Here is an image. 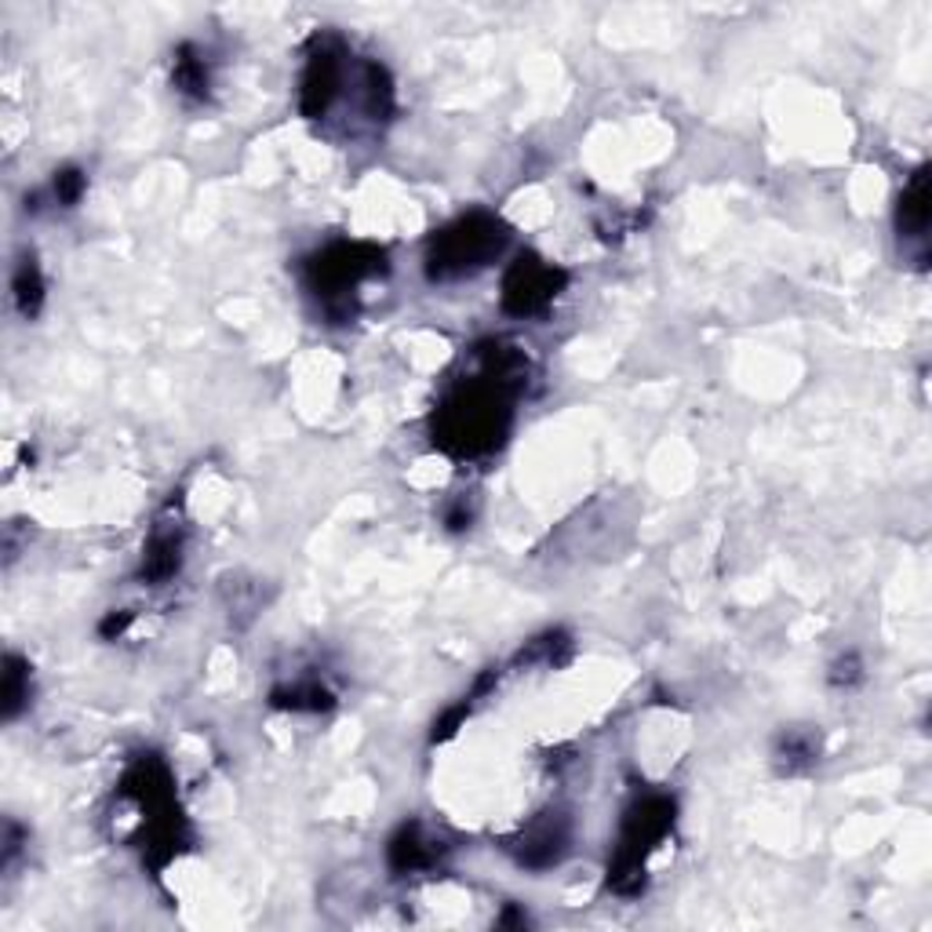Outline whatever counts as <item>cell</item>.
Wrapping results in <instances>:
<instances>
[{
	"label": "cell",
	"mask_w": 932,
	"mask_h": 932,
	"mask_svg": "<svg viewBox=\"0 0 932 932\" xmlns=\"http://www.w3.org/2000/svg\"><path fill=\"white\" fill-rule=\"evenodd\" d=\"M335 88H339V62L335 55L321 52L310 62L306 77H303V114L306 117H321L328 109V103L335 98Z\"/></svg>",
	"instance_id": "obj_6"
},
{
	"label": "cell",
	"mask_w": 932,
	"mask_h": 932,
	"mask_svg": "<svg viewBox=\"0 0 932 932\" xmlns=\"http://www.w3.org/2000/svg\"><path fill=\"white\" fill-rule=\"evenodd\" d=\"M44 300V284H41V270L33 266V259H27L19 270H15V303L27 317H33L36 310H41Z\"/></svg>",
	"instance_id": "obj_8"
},
{
	"label": "cell",
	"mask_w": 932,
	"mask_h": 932,
	"mask_svg": "<svg viewBox=\"0 0 932 932\" xmlns=\"http://www.w3.org/2000/svg\"><path fill=\"white\" fill-rule=\"evenodd\" d=\"M929 222V182H925V168L914 171V179L907 182V190L900 197V230L907 238H922Z\"/></svg>",
	"instance_id": "obj_7"
},
{
	"label": "cell",
	"mask_w": 932,
	"mask_h": 932,
	"mask_svg": "<svg viewBox=\"0 0 932 932\" xmlns=\"http://www.w3.org/2000/svg\"><path fill=\"white\" fill-rule=\"evenodd\" d=\"M503 244V230L500 222L489 216H470L463 222H455L452 230H444L438 241H433V255H430V273L433 277H455V273H467L481 266L492 252H500Z\"/></svg>",
	"instance_id": "obj_3"
},
{
	"label": "cell",
	"mask_w": 932,
	"mask_h": 932,
	"mask_svg": "<svg viewBox=\"0 0 932 932\" xmlns=\"http://www.w3.org/2000/svg\"><path fill=\"white\" fill-rule=\"evenodd\" d=\"M503 412L506 408L500 401V387L455 397L441 416V441L452 444L455 452L492 449L503 433Z\"/></svg>",
	"instance_id": "obj_1"
},
{
	"label": "cell",
	"mask_w": 932,
	"mask_h": 932,
	"mask_svg": "<svg viewBox=\"0 0 932 932\" xmlns=\"http://www.w3.org/2000/svg\"><path fill=\"white\" fill-rule=\"evenodd\" d=\"M557 284H562V273L543 266L540 259L521 255L514 270L506 273L503 306L511 310V314H536V310H543L557 295Z\"/></svg>",
	"instance_id": "obj_4"
},
{
	"label": "cell",
	"mask_w": 932,
	"mask_h": 932,
	"mask_svg": "<svg viewBox=\"0 0 932 932\" xmlns=\"http://www.w3.org/2000/svg\"><path fill=\"white\" fill-rule=\"evenodd\" d=\"M81 190H84V176H81L77 168H66V171H62V176L55 179V197H59L62 205H77Z\"/></svg>",
	"instance_id": "obj_12"
},
{
	"label": "cell",
	"mask_w": 932,
	"mask_h": 932,
	"mask_svg": "<svg viewBox=\"0 0 932 932\" xmlns=\"http://www.w3.org/2000/svg\"><path fill=\"white\" fill-rule=\"evenodd\" d=\"M176 84L186 95H205L208 92V77H205V66L193 59V52L186 48L182 59L176 62Z\"/></svg>",
	"instance_id": "obj_11"
},
{
	"label": "cell",
	"mask_w": 932,
	"mask_h": 932,
	"mask_svg": "<svg viewBox=\"0 0 932 932\" xmlns=\"http://www.w3.org/2000/svg\"><path fill=\"white\" fill-rule=\"evenodd\" d=\"M27 695H30V670L22 667L19 660H8V670H4V714L15 718Z\"/></svg>",
	"instance_id": "obj_10"
},
{
	"label": "cell",
	"mask_w": 932,
	"mask_h": 932,
	"mask_svg": "<svg viewBox=\"0 0 932 932\" xmlns=\"http://www.w3.org/2000/svg\"><path fill=\"white\" fill-rule=\"evenodd\" d=\"M376 270V255H362V248H332L325 259H317L314 277L321 295H339L346 289H354L365 273Z\"/></svg>",
	"instance_id": "obj_5"
},
{
	"label": "cell",
	"mask_w": 932,
	"mask_h": 932,
	"mask_svg": "<svg viewBox=\"0 0 932 932\" xmlns=\"http://www.w3.org/2000/svg\"><path fill=\"white\" fill-rule=\"evenodd\" d=\"M176 568H179V543L171 540V536L154 540L150 554H146V565H143L146 576H150V579H168Z\"/></svg>",
	"instance_id": "obj_9"
},
{
	"label": "cell",
	"mask_w": 932,
	"mask_h": 932,
	"mask_svg": "<svg viewBox=\"0 0 932 932\" xmlns=\"http://www.w3.org/2000/svg\"><path fill=\"white\" fill-rule=\"evenodd\" d=\"M856 678H860V670H856V660H852V656H849V660H841V663L835 667V681H838V685H841V681H845V685H849V681H856Z\"/></svg>",
	"instance_id": "obj_13"
},
{
	"label": "cell",
	"mask_w": 932,
	"mask_h": 932,
	"mask_svg": "<svg viewBox=\"0 0 932 932\" xmlns=\"http://www.w3.org/2000/svg\"><path fill=\"white\" fill-rule=\"evenodd\" d=\"M670 824H674V805L667 798H649L627 816L624 824V841H619V856L612 867V886L619 892H638L641 889V867L649 849H656Z\"/></svg>",
	"instance_id": "obj_2"
}]
</instances>
